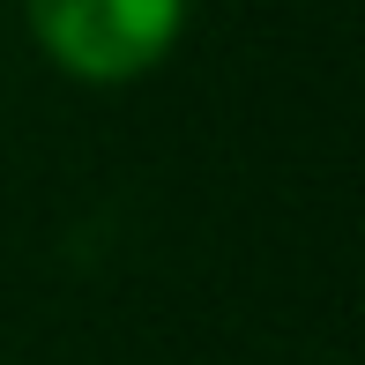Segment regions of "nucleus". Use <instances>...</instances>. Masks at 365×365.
Segmentation results:
<instances>
[{
  "label": "nucleus",
  "instance_id": "f257e3e1",
  "mask_svg": "<svg viewBox=\"0 0 365 365\" xmlns=\"http://www.w3.org/2000/svg\"><path fill=\"white\" fill-rule=\"evenodd\" d=\"M23 15L38 53L90 90L142 82L187 30V0H23Z\"/></svg>",
  "mask_w": 365,
  "mask_h": 365
}]
</instances>
